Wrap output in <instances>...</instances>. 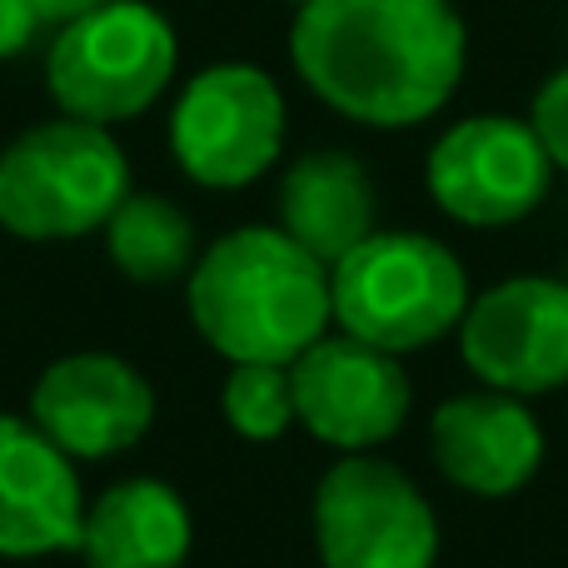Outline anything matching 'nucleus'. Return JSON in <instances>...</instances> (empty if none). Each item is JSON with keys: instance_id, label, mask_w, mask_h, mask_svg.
<instances>
[{"instance_id": "nucleus-19", "label": "nucleus", "mask_w": 568, "mask_h": 568, "mask_svg": "<svg viewBox=\"0 0 568 568\" xmlns=\"http://www.w3.org/2000/svg\"><path fill=\"white\" fill-rule=\"evenodd\" d=\"M40 26H45V20H40V10L30 6V0H0V60L20 55V50L36 40Z\"/></svg>"}, {"instance_id": "nucleus-2", "label": "nucleus", "mask_w": 568, "mask_h": 568, "mask_svg": "<svg viewBox=\"0 0 568 568\" xmlns=\"http://www.w3.org/2000/svg\"><path fill=\"white\" fill-rule=\"evenodd\" d=\"M190 324L230 364H294L329 334V270L280 225L220 235L185 275Z\"/></svg>"}, {"instance_id": "nucleus-14", "label": "nucleus", "mask_w": 568, "mask_h": 568, "mask_svg": "<svg viewBox=\"0 0 568 568\" xmlns=\"http://www.w3.org/2000/svg\"><path fill=\"white\" fill-rule=\"evenodd\" d=\"M280 230L334 270L354 245L374 235V180L349 150H310L280 175Z\"/></svg>"}, {"instance_id": "nucleus-6", "label": "nucleus", "mask_w": 568, "mask_h": 568, "mask_svg": "<svg viewBox=\"0 0 568 568\" xmlns=\"http://www.w3.org/2000/svg\"><path fill=\"white\" fill-rule=\"evenodd\" d=\"M314 549L324 568H434L439 514L379 454H339L314 484Z\"/></svg>"}, {"instance_id": "nucleus-3", "label": "nucleus", "mask_w": 568, "mask_h": 568, "mask_svg": "<svg viewBox=\"0 0 568 568\" xmlns=\"http://www.w3.org/2000/svg\"><path fill=\"white\" fill-rule=\"evenodd\" d=\"M469 300L459 255L419 230H374L329 270L334 324L399 359L459 329Z\"/></svg>"}, {"instance_id": "nucleus-10", "label": "nucleus", "mask_w": 568, "mask_h": 568, "mask_svg": "<svg viewBox=\"0 0 568 568\" xmlns=\"http://www.w3.org/2000/svg\"><path fill=\"white\" fill-rule=\"evenodd\" d=\"M459 354L484 389L534 399L568 384V284L549 275H514L459 320Z\"/></svg>"}, {"instance_id": "nucleus-21", "label": "nucleus", "mask_w": 568, "mask_h": 568, "mask_svg": "<svg viewBox=\"0 0 568 568\" xmlns=\"http://www.w3.org/2000/svg\"><path fill=\"white\" fill-rule=\"evenodd\" d=\"M294 6H310V0H294Z\"/></svg>"}, {"instance_id": "nucleus-7", "label": "nucleus", "mask_w": 568, "mask_h": 568, "mask_svg": "<svg viewBox=\"0 0 568 568\" xmlns=\"http://www.w3.org/2000/svg\"><path fill=\"white\" fill-rule=\"evenodd\" d=\"M284 95L260 65L225 60L180 90L170 110V155L195 185L245 190L284 150Z\"/></svg>"}, {"instance_id": "nucleus-8", "label": "nucleus", "mask_w": 568, "mask_h": 568, "mask_svg": "<svg viewBox=\"0 0 568 568\" xmlns=\"http://www.w3.org/2000/svg\"><path fill=\"white\" fill-rule=\"evenodd\" d=\"M554 160L544 155L529 120L469 115L449 125L429 150L424 185L449 220L474 230L519 225L544 205Z\"/></svg>"}, {"instance_id": "nucleus-20", "label": "nucleus", "mask_w": 568, "mask_h": 568, "mask_svg": "<svg viewBox=\"0 0 568 568\" xmlns=\"http://www.w3.org/2000/svg\"><path fill=\"white\" fill-rule=\"evenodd\" d=\"M30 6L40 10V20H45V26H65V20L85 16V10L110 6V0H30Z\"/></svg>"}, {"instance_id": "nucleus-16", "label": "nucleus", "mask_w": 568, "mask_h": 568, "mask_svg": "<svg viewBox=\"0 0 568 568\" xmlns=\"http://www.w3.org/2000/svg\"><path fill=\"white\" fill-rule=\"evenodd\" d=\"M110 265L135 284H170L190 275L200 260V240L190 215L165 195H135L130 190L105 220Z\"/></svg>"}, {"instance_id": "nucleus-9", "label": "nucleus", "mask_w": 568, "mask_h": 568, "mask_svg": "<svg viewBox=\"0 0 568 568\" xmlns=\"http://www.w3.org/2000/svg\"><path fill=\"white\" fill-rule=\"evenodd\" d=\"M294 424L339 454H369L389 444L409 419V374L399 354L374 349L354 334H320L290 364Z\"/></svg>"}, {"instance_id": "nucleus-11", "label": "nucleus", "mask_w": 568, "mask_h": 568, "mask_svg": "<svg viewBox=\"0 0 568 568\" xmlns=\"http://www.w3.org/2000/svg\"><path fill=\"white\" fill-rule=\"evenodd\" d=\"M26 414L75 464H95L145 439L155 424V389L130 359L85 349L40 369Z\"/></svg>"}, {"instance_id": "nucleus-12", "label": "nucleus", "mask_w": 568, "mask_h": 568, "mask_svg": "<svg viewBox=\"0 0 568 568\" xmlns=\"http://www.w3.org/2000/svg\"><path fill=\"white\" fill-rule=\"evenodd\" d=\"M85 529L80 469L30 414H0V559L75 554Z\"/></svg>"}, {"instance_id": "nucleus-4", "label": "nucleus", "mask_w": 568, "mask_h": 568, "mask_svg": "<svg viewBox=\"0 0 568 568\" xmlns=\"http://www.w3.org/2000/svg\"><path fill=\"white\" fill-rule=\"evenodd\" d=\"M130 195V160L105 125L45 120L0 150V230L16 240H80Z\"/></svg>"}, {"instance_id": "nucleus-15", "label": "nucleus", "mask_w": 568, "mask_h": 568, "mask_svg": "<svg viewBox=\"0 0 568 568\" xmlns=\"http://www.w3.org/2000/svg\"><path fill=\"white\" fill-rule=\"evenodd\" d=\"M195 524L175 484L135 474L85 504L80 559L85 568H185Z\"/></svg>"}, {"instance_id": "nucleus-13", "label": "nucleus", "mask_w": 568, "mask_h": 568, "mask_svg": "<svg viewBox=\"0 0 568 568\" xmlns=\"http://www.w3.org/2000/svg\"><path fill=\"white\" fill-rule=\"evenodd\" d=\"M429 454L454 489L474 499H509L539 474L544 429L519 394H454L429 419Z\"/></svg>"}, {"instance_id": "nucleus-5", "label": "nucleus", "mask_w": 568, "mask_h": 568, "mask_svg": "<svg viewBox=\"0 0 568 568\" xmlns=\"http://www.w3.org/2000/svg\"><path fill=\"white\" fill-rule=\"evenodd\" d=\"M175 26L145 0H110L65 20L50 40L45 85L60 115L120 125L155 105L175 80Z\"/></svg>"}, {"instance_id": "nucleus-17", "label": "nucleus", "mask_w": 568, "mask_h": 568, "mask_svg": "<svg viewBox=\"0 0 568 568\" xmlns=\"http://www.w3.org/2000/svg\"><path fill=\"white\" fill-rule=\"evenodd\" d=\"M220 414L225 424L250 444H275L294 424V379L290 364H230L225 389H220Z\"/></svg>"}, {"instance_id": "nucleus-18", "label": "nucleus", "mask_w": 568, "mask_h": 568, "mask_svg": "<svg viewBox=\"0 0 568 568\" xmlns=\"http://www.w3.org/2000/svg\"><path fill=\"white\" fill-rule=\"evenodd\" d=\"M529 125H534V135H539L544 155L554 160V170H568V65L554 70L539 85Z\"/></svg>"}, {"instance_id": "nucleus-1", "label": "nucleus", "mask_w": 568, "mask_h": 568, "mask_svg": "<svg viewBox=\"0 0 568 568\" xmlns=\"http://www.w3.org/2000/svg\"><path fill=\"white\" fill-rule=\"evenodd\" d=\"M300 80L354 125H424L459 90L469 36L449 0H310L290 30Z\"/></svg>"}]
</instances>
